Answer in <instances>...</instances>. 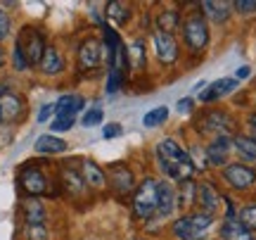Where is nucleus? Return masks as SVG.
<instances>
[{"instance_id": "obj_1", "label": "nucleus", "mask_w": 256, "mask_h": 240, "mask_svg": "<svg viewBox=\"0 0 256 240\" xmlns=\"http://www.w3.org/2000/svg\"><path fill=\"white\" fill-rule=\"evenodd\" d=\"M156 157H159V166L166 176H171L176 181H190L194 164H192L190 155L174 138H164L156 145Z\"/></svg>"}, {"instance_id": "obj_2", "label": "nucleus", "mask_w": 256, "mask_h": 240, "mask_svg": "<svg viewBox=\"0 0 256 240\" xmlns=\"http://www.w3.org/2000/svg\"><path fill=\"white\" fill-rule=\"evenodd\" d=\"M156 204H159V183L145 178L133 195V212L138 219H150L156 212Z\"/></svg>"}, {"instance_id": "obj_3", "label": "nucleus", "mask_w": 256, "mask_h": 240, "mask_svg": "<svg viewBox=\"0 0 256 240\" xmlns=\"http://www.w3.org/2000/svg\"><path fill=\"white\" fill-rule=\"evenodd\" d=\"M211 216L209 214H192V216H183L174 223V233L180 240H200L204 233L209 231Z\"/></svg>"}, {"instance_id": "obj_4", "label": "nucleus", "mask_w": 256, "mask_h": 240, "mask_svg": "<svg viewBox=\"0 0 256 240\" xmlns=\"http://www.w3.org/2000/svg\"><path fill=\"white\" fill-rule=\"evenodd\" d=\"M17 48L22 50V55L26 57L28 65H40L43 53H46V41H43V36H40V31L26 27L24 31H22V36H19Z\"/></svg>"}, {"instance_id": "obj_5", "label": "nucleus", "mask_w": 256, "mask_h": 240, "mask_svg": "<svg viewBox=\"0 0 256 240\" xmlns=\"http://www.w3.org/2000/svg\"><path fill=\"white\" fill-rule=\"evenodd\" d=\"M185 43L194 50V53H200L206 48L209 43V29H206V22L202 19V15H194L185 22Z\"/></svg>"}, {"instance_id": "obj_6", "label": "nucleus", "mask_w": 256, "mask_h": 240, "mask_svg": "<svg viewBox=\"0 0 256 240\" xmlns=\"http://www.w3.org/2000/svg\"><path fill=\"white\" fill-rule=\"evenodd\" d=\"M223 176H226V181H228L235 190H247L249 185L256 181V174L249 169V166H242V164H230L226 166V171H223Z\"/></svg>"}, {"instance_id": "obj_7", "label": "nucleus", "mask_w": 256, "mask_h": 240, "mask_svg": "<svg viewBox=\"0 0 256 240\" xmlns=\"http://www.w3.org/2000/svg\"><path fill=\"white\" fill-rule=\"evenodd\" d=\"M22 185H24V190H26L31 197H36V195H43L48 190V178L46 174L36 169V166H26L24 171H22Z\"/></svg>"}, {"instance_id": "obj_8", "label": "nucleus", "mask_w": 256, "mask_h": 240, "mask_svg": "<svg viewBox=\"0 0 256 240\" xmlns=\"http://www.w3.org/2000/svg\"><path fill=\"white\" fill-rule=\"evenodd\" d=\"M22 114H24V102H22V98L14 95V93L5 91L0 95V121L12 124V121H17Z\"/></svg>"}, {"instance_id": "obj_9", "label": "nucleus", "mask_w": 256, "mask_h": 240, "mask_svg": "<svg viewBox=\"0 0 256 240\" xmlns=\"http://www.w3.org/2000/svg\"><path fill=\"white\" fill-rule=\"evenodd\" d=\"M154 48H156V57L164 62V65H174L176 57H178V46H176V38L164 34V31H154Z\"/></svg>"}, {"instance_id": "obj_10", "label": "nucleus", "mask_w": 256, "mask_h": 240, "mask_svg": "<svg viewBox=\"0 0 256 240\" xmlns=\"http://www.w3.org/2000/svg\"><path fill=\"white\" fill-rule=\"evenodd\" d=\"M100 55H102V46L95 41V38H86L78 48V65L81 69H92L98 67L100 62Z\"/></svg>"}, {"instance_id": "obj_11", "label": "nucleus", "mask_w": 256, "mask_h": 240, "mask_svg": "<svg viewBox=\"0 0 256 240\" xmlns=\"http://www.w3.org/2000/svg\"><path fill=\"white\" fill-rule=\"evenodd\" d=\"M110 181H112V185H114V190L119 195H126V193H130L133 190V174L128 171L124 164H112L110 166Z\"/></svg>"}, {"instance_id": "obj_12", "label": "nucleus", "mask_w": 256, "mask_h": 240, "mask_svg": "<svg viewBox=\"0 0 256 240\" xmlns=\"http://www.w3.org/2000/svg\"><path fill=\"white\" fill-rule=\"evenodd\" d=\"M230 148H232V140H230L228 136L216 138L209 148H206V159H209V164H223V162L228 159Z\"/></svg>"}, {"instance_id": "obj_13", "label": "nucleus", "mask_w": 256, "mask_h": 240, "mask_svg": "<svg viewBox=\"0 0 256 240\" xmlns=\"http://www.w3.org/2000/svg\"><path fill=\"white\" fill-rule=\"evenodd\" d=\"M218 193L211 188L209 183H202V185H197V202L202 204V209H204V214H214L216 212V207H218Z\"/></svg>"}, {"instance_id": "obj_14", "label": "nucleus", "mask_w": 256, "mask_h": 240, "mask_svg": "<svg viewBox=\"0 0 256 240\" xmlns=\"http://www.w3.org/2000/svg\"><path fill=\"white\" fill-rule=\"evenodd\" d=\"M235 86H238V79H220V81L211 83L209 88H206V91L202 93V100H204V102H214V100H218V98H223L226 93L235 91Z\"/></svg>"}, {"instance_id": "obj_15", "label": "nucleus", "mask_w": 256, "mask_h": 240, "mask_svg": "<svg viewBox=\"0 0 256 240\" xmlns=\"http://www.w3.org/2000/svg\"><path fill=\"white\" fill-rule=\"evenodd\" d=\"M81 176H83V181H86L88 185H92V188H102V185L107 183L104 171H102L95 162H90V159H86V162L81 164Z\"/></svg>"}, {"instance_id": "obj_16", "label": "nucleus", "mask_w": 256, "mask_h": 240, "mask_svg": "<svg viewBox=\"0 0 256 240\" xmlns=\"http://www.w3.org/2000/svg\"><path fill=\"white\" fill-rule=\"evenodd\" d=\"M62 183L72 195H81L83 190H86V181H83V176L78 174L76 169H69V166H64L62 169Z\"/></svg>"}, {"instance_id": "obj_17", "label": "nucleus", "mask_w": 256, "mask_h": 240, "mask_svg": "<svg viewBox=\"0 0 256 240\" xmlns=\"http://www.w3.org/2000/svg\"><path fill=\"white\" fill-rule=\"evenodd\" d=\"M81 107H83L81 95H64V98H60V102L55 105V112H57V117H74Z\"/></svg>"}, {"instance_id": "obj_18", "label": "nucleus", "mask_w": 256, "mask_h": 240, "mask_svg": "<svg viewBox=\"0 0 256 240\" xmlns=\"http://www.w3.org/2000/svg\"><path fill=\"white\" fill-rule=\"evenodd\" d=\"M220 235H223V240H252L249 231L238 219H226L223 228H220Z\"/></svg>"}, {"instance_id": "obj_19", "label": "nucleus", "mask_w": 256, "mask_h": 240, "mask_svg": "<svg viewBox=\"0 0 256 240\" xmlns=\"http://www.w3.org/2000/svg\"><path fill=\"white\" fill-rule=\"evenodd\" d=\"M40 69L46 72V74H60L64 69V62L60 53H57L55 48H46V53H43V60H40Z\"/></svg>"}, {"instance_id": "obj_20", "label": "nucleus", "mask_w": 256, "mask_h": 240, "mask_svg": "<svg viewBox=\"0 0 256 240\" xmlns=\"http://www.w3.org/2000/svg\"><path fill=\"white\" fill-rule=\"evenodd\" d=\"M24 214H26L28 226H43V221H46V209L34 197H28L26 202H24Z\"/></svg>"}, {"instance_id": "obj_21", "label": "nucleus", "mask_w": 256, "mask_h": 240, "mask_svg": "<svg viewBox=\"0 0 256 240\" xmlns=\"http://www.w3.org/2000/svg\"><path fill=\"white\" fill-rule=\"evenodd\" d=\"M180 24V15L176 10H164L159 17H156V31H164L168 36H174V31Z\"/></svg>"}, {"instance_id": "obj_22", "label": "nucleus", "mask_w": 256, "mask_h": 240, "mask_svg": "<svg viewBox=\"0 0 256 240\" xmlns=\"http://www.w3.org/2000/svg\"><path fill=\"white\" fill-rule=\"evenodd\" d=\"M36 150L43 152V155H57V152L66 150V143L62 138H55V136H40L36 140Z\"/></svg>"}, {"instance_id": "obj_23", "label": "nucleus", "mask_w": 256, "mask_h": 240, "mask_svg": "<svg viewBox=\"0 0 256 240\" xmlns=\"http://www.w3.org/2000/svg\"><path fill=\"white\" fill-rule=\"evenodd\" d=\"M202 8H204V15L211 17L214 22H226L230 17V5L228 3H214V0H204L202 3Z\"/></svg>"}, {"instance_id": "obj_24", "label": "nucleus", "mask_w": 256, "mask_h": 240, "mask_svg": "<svg viewBox=\"0 0 256 240\" xmlns=\"http://www.w3.org/2000/svg\"><path fill=\"white\" fill-rule=\"evenodd\" d=\"M171 209H174V190H171V185L162 183L159 185V204H156V216H168L171 214Z\"/></svg>"}, {"instance_id": "obj_25", "label": "nucleus", "mask_w": 256, "mask_h": 240, "mask_svg": "<svg viewBox=\"0 0 256 240\" xmlns=\"http://www.w3.org/2000/svg\"><path fill=\"white\" fill-rule=\"evenodd\" d=\"M232 145L238 148V152L242 157L247 159H256V140L254 138H247V136H238L232 140Z\"/></svg>"}, {"instance_id": "obj_26", "label": "nucleus", "mask_w": 256, "mask_h": 240, "mask_svg": "<svg viewBox=\"0 0 256 240\" xmlns=\"http://www.w3.org/2000/svg\"><path fill=\"white\" fill-rule=\"evenodd\" d=\"M107 17L114 19L116 24H124V22L128 19V5L119 3V0H112V3H107Z\"/></svg>"}, {"instance_id": "obj_27", "label": "nucleus", "mask_w": 256, "mask_h": 240, "mask_svg": "<svg viewBox=\"0 0 256 240\" xmlns=\"http://www.w3.org/2000/svg\"><path fill=\"white\" fill-rule=\"evenodd\" d=\"M166 117H168V110H166V107H154V110H150L145 117H142V124H145L147 129H154L159 124H164Z\"/></svg>"}, {"instance_id": "obj_28", "label": "nucleus", "mask_w": 256, "mask_h": 240, "mask_svg": "<svg viewBox=\"0 0 256 240\" xmlns=\"http://www.w3.org/2000/svg\"><path fill=\"white\" fill-rule=\"evenodd\" d=\"M238 221L247 228V231H256V204H249V207H244L242 212H240Z\"/></svg>"}, {"instance_id": "obj_29", "label": "nucleus", "mask_w": 256, "mask_h": 240, "mask_svg": "<svg viewBox=\"0 0 256 240\" xmlns=\"http://www.w3.org/2000/svg\"><path fill=\"white\" fill-rule=\"evenodd\" d=\"M121 81H124V74H121V72H116V69H112L110 79H107V93H116V91H119Z\"/></svg>"}, {"instance_id": "obj_30", "label": "nucleus", "mask_w": 256, "mask_h": 240, "mask_svg": "<svg viewBox=\"0 0 256 240\" xmlns=\"http://www.w3.org/2000/svg\"><path fill=\"white\" fill-rule=\"evenodd\" d=\"M232 8L238 10V12H242V15H254L256 12V0H235Z\"/></svg>"}, {"instance_id": "obj_31", "label": "nucleus", "mask_w": 256, "mask_h": 240, "mask_svg": "<svg viewBox=\"0 0 256 240\" xmlns=\"http://www.w3.org/2000/svg\"><path fill=\"white\" fill-rule=\"evenodd\" d=\"M102 124V110H88L83 114V126H98Z\"/></svg>"}, {"instance_id": "obj_32", "label": "nucleus", "mask_w": 256, "mask_h": 240, "mask_svg": "<svg viewBox=\"0 0 256 240\" xmlns=\"http://www.w3.org/2000/svg\"><path fill=\"white\" fill-rule=\"evenodd\" d=\"M72 126H74V117H57V119L50 124L52 131H69Z\"/></svg>"}, {"instance_id": "obj_33", "label": "nucleus", "mask_w": 256, "mask_h": 240, "mask_svg": "<svg viewBox=\"0 0 256 240\" xmlns=\"http://www.w3.org/2000/svg\"><path fill=\"white\" fill-rule=\"evenodd\" d=\"M26 67H28L26 57L22 55V50H19V48H14V69H19V72H24Z\"/></svg>"}, {"instance_id": "obj_34", "label": "nucleus", "mask_w": 256, "mask_h": 240, "mask_svg": "<svg viewBox=\"0 0 256 240\" xmlns=\"http://www.w3.org/2000/svg\"><path fill=\"white\" fill-rule=\"evenodd\" d=\"M8 34H10V17L2 12V10H0V41L8 36Z\"/></svg>"}, {"instance_id": "obj_35", "label": "nucleus", "mask_w": 256, "mask_h": 240, "mask_svg": "<svg viewBox=\"0 0 256 240\" xmlns=\"http://www.w3.org/2000/svg\"><path fill=\"white\" fill-rule=\"evenodd\" d=\"M133 53H136V65L138 67L145 65V55H142V41H136V43H133Z\"/></svg>"}, {"instance_id": "obj_36", "label": "nucleus", "mask_w": 256, "mask_h": 240, "mask_svg": "<svg viewBox=\"0 0 256 240\" xmlns=\"http://www.w3.org/2000/svg\"><path fill=\"white\" fill-rule=\"evenodd\" d=\"M119 133H121L119 124H107V126H104V131H102V136H104V138H116Z\"/></svg>"}, {"instance_id": "obj_37", "label": "nucleus", "mask_w": 256, "mask_h": 240, "mask_svg": "<svg viewBox=\"0 0 256 240\" xmlns=\"http://www.w3.org/2000/svg\"><path fill=\"white\" fill-rule=\"evenodd\" d=\"M55 112V105H43L40 112H38V121H48V117Z\"/></svg>"}, {"instance_id": "obj_38", "label": "nucleus", "mask_w": 256, "mask_h": 240, "mask_svg": "<svg viewBox=\"0 0 256 240\" xmlns=\"http://www.w3.org/2000/svg\"><path fill=\"white\" fill-rule=\"evenodd\" d=\"M190 110H192V100H190V98H185V100L178 102V112H180V114H188Z\"/></svg>"}, {"instance_id": "obj_39", "label": "nucleus", "mask_w": 256, "mask_h": 240, "mask_svg": "<svg viewBox=\"0 0 256 240\" xmlns=\"http://www.w3.org/2000/svg\"><path fill=\"white\" fill-rule=\"evenodd\" d=\"M249 129H252V138L256 140V114H252V117H249Z\"/></svg>"}, {"instance_id": "obj_40", "label": "nucleus", "mask_w": 256, "mask_h": 240, "mask_svg": "<svg viewBox=\"0 0 256 240\" xmlns=\"http://www.w3.org/2000/svg\"><path fill=\"white\" fill-rule=\"evenodd\" d=\"M249 72H252L249 67H242V69H238V79H247Z\"/></svg>"}, {"instance_id": "obj_41", "label": "nucleus", "mask_w": 256, "mask_h": 240, "mask_svg": "<svg viewBox=\"0 0 256 240\" xmlns=\"http://www.w3.org/2000/svg\"><path fill=\"white\" fill-rule=\"evenodd\" d=\"M5 65V53H2V48H0V67Z\"/></svg>"}]
</instances>
